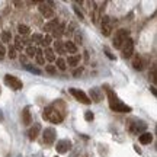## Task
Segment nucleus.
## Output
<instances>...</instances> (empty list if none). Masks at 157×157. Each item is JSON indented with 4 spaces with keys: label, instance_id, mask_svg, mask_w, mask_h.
I'll return each mask as SVG.
<instances>
[{
    "label": "nucleus",
    "instance_id": "obj_1",
    "mask_svg": "<svg viewBox=\"0 0 157 157\" xmlns=\"http://www.w3.org/2000/svg\"><path fill=\"white\" fill-rule=\"evenodd\" d=\"M106 95H108V101H109V106L112 111L115 112H122V113H128L132 111V108L128 106L127 103H124L122 101H119V98L115 95V92L112 89L106 87Z\"/></svg>",
    "mask_w": 157,
    "mask_h": 157
},
{
    "label": "nucleus",
    "instance_id": "obj_2",
    "mask_svg": "<svg viewBox=\"0 0 157 157\" xmlns=\"http://www.w3.org/2000/svg\"><path fill=\"white\" fill-rule=\"evenodd\" d=\"M42 118H44L45 121H50V122H52V124L61 122L63 118H64V112L60 111L58 102H56V103H52V105L45 108L44 112H42Z\"/></svg>",
    "mask_w": 157,
    "mask_h": 157
},
{
    "label": "nucleus",
    "instance_id": "obj_3",
    "mask_svg": "<svg viewBox=\"0 0 157 157\" xmlns=\"http://www.w3.org/2000/svg\"><path fill=\"white\" fill-rule=\"evenodd\" d=\"M129 38V31L127 29H119L115 32V36H113V47L118 48V50H121V47L122 44Z\"/></svg>",
    "mask_w": 157,
    "mask_h": 157
},
{
    "label": "nucleus",
    "instance_id": "obj_4",
    "mask_svg": "<svg viewBox=\"0 0 157 157\" xmlns=\"http://www.w3.org/2000/svg\"><path fill=\"white\" fill-rule=\"evenodd\" d=\"M5 83L6 86H9L13 90H21L23 87L22 80L19 77H16V76H12V74H6L5 76Z\"/></svg>",
    "mask_w": 157,
    "mask_h": 157
},
{
    "label": "nucleus",
    "instance_id": "obj_5",
    "mask_svg": "<svg viewBox=\"0 0 157 157\" xmlns=\"http://www.w3.org/2000/svg\"><path fill=\"white\" fill-rule=\"evenodd\" d=\"M121 51H122V56L125 58H129V57L134 54V41L131 38H128L121 47Z\"/></svg>",
    "mask_w": 157,
    "mask_h": 157
},
{
    "label": "nucleus",
    "instance_id": "obj_6",
    "mask_svg": "<svg viewBox=\"0 0 157 157\" xmlns=\"http://www.w3.org/2000/svg\"><path fill=\"white\" fill-rule=\"evenodd\" d=\"M70 93L77 99L78 102H82V103H84V105H89L90 103V99H89V96L84 93L83 90H80V89H74V87H71L70 89Z\"/></svg>",
    "mask_w": 157,
    "mask_h": 157
},
{
    "label": "nucleus",
    "instance_id": "obj_7",
    "mask_svg": "<svg viewBox=\"0 0 157 157\" xmlns=\"http://www.w3.org/2000/svg\"><path fill=\"white\" fill-rule=\"evenodd\" d=\"M56 137H57V132L54 128H45L44 129V134H42V138H44V143L47 146H51L54 144L56 141Z\"/></svg>",
    "mask_w": 157,
    "mask_h": 157
},
{
    "label": "nucleus",
    "instance_id": "obj_8",
    "mask_svg": "<svg viewBox=\"0 0 157 157\" xmlns=\"http://www.w3.org/2000/svg\"><path fill=\"white\" fill-rule=\"evenodd\" d=\"M102 19H103L102 21V34L105 35V36H109L113 28V21L109 16H103Z\"/></svg>",
    "mask_w": 157,
    "mask_h": 157
},
{
    "label": "nucleus",
    "instance_id": "obj_9",
    "mask_svg": "<svg viewBox=\"0 0 157 157\" xmlns=\"http://www.w3.org/2000/svg\"><path fill=\"white\" fill-rule=\"evenodd\" d=\"M146 129H147V124L144 122V121H137L135 124H131V125H129V131H131L132 134L141 135Z\"/></svg>",
    "mask_w": 157,
    "mask_h": 157
},
{
    "label": "nucleus",
    "instance_id": "obj_10",
    "mask_svg": "<svg viewBox=\"0 0 157 157\" xmlns=\"http://www.w3.org/2000/svg\"><path fill=\"white\" fill-rule=\"evenodd\" d=\"M70 147H71V141L70 140H60L57 143L56 150H57V153L63 154V153H67L70 150Z\"/></svg>",
    "mask_w": 157,
    "mask_h": 157
},
{
    "label": "nucleus",
    "instance_id": "obj_11",
    "mask_svg": "<svg viewBox=\"0 0 157 157\" xmlns=\"http://www.w3.org/2000/svg\"><path fill=\"white\" fill-rule=\"evenodd\" d=\"M39 12L42 13V16H45V19H50V17L54 16V10H52V7H50L48 3H41L39 5Z\"/></svg>",
    "mask_w": 157,
    "mask_h": 157
},
{
    "label": "nucleus",
    "instance_id": "obj_12",
    "mask_svg": "<svg viewBox=\"0 0 157 157\" xmlns=\"http://www.w3.org/2000/svg\"><path fill=\"white\" fill-rule=\"evenodd\" d=\"M101 102L102 101V90L98 89V87H93V89H90V102Z\"/></svg>",
    "mask_w": 157,
    "mask_h": 157
},
{
    "label": "nucleus",
    "instance_id": "obj_13",
    "mask_svg": "<svg viewBox=\"0 0 157 157\" xmlns=\"http://www.w3.org/2000/svg\"><path fill=\"white\" fill-rule=\"evenodd\" d=\"M39 131H41V125H39V124H34V127H32V128L28 131V138L34 141L35 138L38 137Z\"/></svg>",
    "mask_w": 157,
    "mask_h": 157
},
{
    "label": "nucleus",
    "instance_id": "obj_14",
    "mask_svg": "<svg viewBox=\"0 0 157 157\" xmlns=\"http://www.w3.org/2000/svg\"><path fill=\"white\" fill-rule=\"evenodd\" d=\"M22 122H23V125L32 124V117H31V112H29V106H26L22 111Z\"/></svg>",
    "mask_w": 157,
    "mask_h": 157
},
{
    "label": "nucleus",
    "instance_id": "obj_15",
    "mask_svg": "<svg viewBox=\"0 0 157 157\" xmlns=\"http://www.w3.org/2000/svg\"><path fill=\"white\" fill-rule=\"evenodd\" d=\"M132 67L135 68V70H143L144 68V63H143V58H141L138 54L137 56H134V58H132Z\"/></svg>",
    "mask_w": 157,
    "mask_h": 157
},
{
    "label": "nucleus",
    "instance_id": "obj_16",
    "mask_svg": "<svg viewBox=\"0 0 157 157\" xmlns=\"http://www.w3.org/2000/svg\"><path fill=\"white\" fill-rule=\"evenodd\" d=\"M138 140H140L141 144H150L153 141V135L150 132H143V134L138 137Z\"/></svg>",
    "mask_w": 157,
    "mask_h": 157
},
{
    "label": "nucleus",
    "instance_id": "obj_17",
    "mask_svg": "<svg viewBox=\"0 0 157 157\" xmlns=\"http://www.w3.org/2000/svg\"><path fill=\"white\" fill-rule=\"evenodd\" d=\"M64 51H67L70 54H76L77 52V47L71 41H67V42H64Z\"/></svg>",
    "mask_w": 157,
    "mask_h": 157
},
{
    "label": "nucleus",
    "instance_id": "obj_18",
    "mask_svg": "<svg viewBox=\"0 0 157 157\" xmlns=\"http://www.w3.org/2000/svg\"><path fill=\"white\" fill-rule=\"evenodd\" d=\"M58 26V21L57 19H54V21H51V22H48L47 25L44 26V31H48V32H52L54 29Z\"/></svg>",
    "mask_w": 157,
    "mask_h": 157
},
{
    "label": "nucleus",
    "instance_id": "obj_19",
    "mask_svg": "<svg viewBox=\"0 0 157 157\" xmlns=\"http://www.w3.org/2000/svg\"><path fill=\"white\" fill-rule=\"evenodd\" d=\"M78 63H80V56H71V57H68V60L66 64L71 66V67H76Z\"/></svg>",
    "mask_w": 157,
    "mask_h": 157
},
{
    "label": "nucleus",
    "instance_id": "obj_20",
    "mask_svg": "<svg viewBox=\"0 0 157 157\" xmlns=\"http://www.w3.org/2000/svg\"><path fill=\"white\" fill-rule=\"evenodd\" d=\"M45 58H47V60H48V61H56V56H54V51L51 50V48H47V50H45Z\"/></svg>",
    "mask_w": 157,
    "mask_h": 157
},
{
    "label": "nucleus",
    "instance_id": "obj_21",
    "mask_svg": "<svg viewBox=\"0 0 157 157\" xmlns=\"http://www.w3.org/2000/svg\"><path fill=\"white\" fill-rule=\"evenodd\" d=\"M25 68L28 70L29 73H32V74H36V76H39V74H42V71H41L39 68L34 67V66H31V64H25Z\"/></svg>",
    "mask_w": 157,
    "mask_h": 157
},
{
    "label": "nucleus",
    "instance_id": "obj_22",
    "mask_svg": "<svg viewBox=\"0 0 157 157\" xmlns=\"http://www.w3.org/2000/svg\"><path fill=\"white\" fill-rule=\"evenodd\" d=\"M57 67L60 68L61 71H64L66 68H67V64H66V60L64 58H57ZM56 67V68H57Z\"/></svg>",
    "mask_w": 157,
    "mask_h": 157
},
{
    "label": "nucleus",
    "instance_id": "obj_23",
    "mask_svg": "<svg viewBox=\"0 0 157 157\" xmlns=\"http://www.w3.org/2000/svg\"><path fill=\"white\" fill-rule=\"evenodd\" d=\"M63 29H64V26H63V25H58V26L52 31V35H54L56 38H60V36L63 35Z\"/></svg>",
    "mask_w": 157,
    "mask_h": 157
},
{
    "label": "nucleus",
    "instance_id": "obj_24",
    "mask_svg": "<svg viewBox=\"0 0 157 157\" xmlns=\"http://www.w3.org/2000/svg\"><path fill=\"white\" fill-rule=\"evenodd\" d=\"M54 47H56V51H58L60 54H64V45H63L61 41H56Z\"/></svg>",
    "mask_w": 157,
    "mask_h": 157
},
{
    "label": "nucleus",
    "instance_id": "obj_25",
    "mask_svg": "<svg viewBox=\"0 0 157 157\" xmlns=\"http://www.w3.org/2000/svg\"><path fill=\"white\" fill-rule=\"evenodd\" d=\"M17 31H19V34L21 35H26L29 32V28L26 26V25H22V23H21V25L17 26Z\"/></svg>",
    "mask_w": 157,
    "mask_h": 157
},
{
    "label": "nucleus",
    "instance_id": "obj_26",
    "mask_svg": "<svg viewBox=\"0 0 157 157\" xmlns=\"http://www.w3.org/2000/svg\"><path fill=\"white\" fill-rule=\"evenodd\" d=\"M35 56H36V63H38V64H44V57H42V51L41 50H36V54H35Z\"/></svg>",
    "mask_w": 157,
    "mask_h": 157
},
{
    "label": "nucleus",
    "instance_id": "obj_27",
    "mask_svg": "<svg viewBox=\"0 0 157 157\" xmlns=\"http://www.w3.org/2000/svg\"><path fill=\"white\" fill-rule=\"evenodd\" d=\"M41 44L44 47H48L51 44V35H45L44 38H41Z\"/></svg>",
    "mask_w": 157,
    "mask_h": 157
},
{
    "label": "nucleus",
    "instance_id": "obj_28",
    "mask_svg": "<svg viewBox=\"0 0 157 157\" xmlns=\"http://www.w3.org/2000/svg\"><path fill=\"white\" fill-rule=\"evenodd\" d=\"M93 118H95V115H93V112H92V111H86V112H84V119H86L87 122L93 121Z\"/></svg>",
    "mask_w": 157,
    "mask_h": 157
},
{
    "label": "nucleus",
    "instance_id": "obj_29",
    "mask_svg": "<svg viewBox=\"0 0 157 157\" xmlns=\"http://www.w3.org/2000/svg\"><path fill=\"white\" fill-rule=\"evenodd\" d=\"M35 54H36V48L35 47H28L26 48V56L28 57H34Z\"/></svg>",
    "mask_w": 157,
    "mask_h": 157
},
{
    "label": "nucleus",
    "instance_id": "obj_30",
    "mask_svg": "<svg viewBox=\"0 0 157 157\" xmlns=\"http://www.w3.org/2000/svg\"><path fill=\"white\" fill-rule=\"evenodd\" d=\"M45 71L47 73H50V74H56L57 73V68H56V66H45Z\"/></svg>",
    "mask_w": 157,
    "mask_h": 157
},
{
    "label": "nucleus",
    "instance_id": "obj_31",
    "mask_svg": "<svg viewBox=\"0 0 157 157\" xmlns=\"http://www.w3.org/2000/svg\"><path fill=\"white\" fill-rule=\"evenodd\" d=\"M10 38H12V35L9 34L7 31H5V32L2 34V41H3V42H9V41H10Z\"/></svg>",
    "mask_w": 157,
    "mask_h": 157
},
{
    "label": "nucleus",
    "instance_id": "obj_32",
    "mask_svg": "<svg viewBox=\"0 0 157 157\" xmlns=\"http://www.w3.org/2000/svg\"><path fill=\"white\" fill-rule=\"evenodd\" d=\"M7 56L10 57L12 60H13V58H16V51H15V48H13V47H10V48H9V51H7Z\"/></svg>",
    "mask_w": 157,
    "mask_h": 157
},
{
    "label": "nucleus",
    "instance_id": "obj_33",
    "mask_svg": "<svg viewBox=\"0 0 157 157\" xmlns=\"http://www.w3.org/2000/svg\"><path fill=\"white\" fill-rule=\"evenodd\" d=\"M82 73H83V67H78V68H76V70H74L73 76H74V77H78Z\"/></svg>",
    "mask_w": 157,
    "mask_h": 157
},
{
    "label": "nucleus",
    "instance_id": "obj_34",
    "mask_svg": "<svg viewBox=\"0 0 157 157\" xmlns=\"http://www.w3.org/2000/svg\"><path fill=\"white\" fill-rule=\"evenodd\" d=\"M73 9H74V12H76V15H77V16H78V19H84V16H83V13H82V12L78 10V7H76V6H74Z\"/></svg>",
    "mask_w": 157,
    "mask_h": 157
},
{
    "label": "nucleus",
    "instance_id": "obj_35",
    "mask_svg": "<svg viewBox=\"0 0 157 157\" xmlns=\"http://www.w3.org/2000/svg\"><path fill=\"white\" fill-rule=\"evenodd\" d=\"M5 47H3V44H0V60H2V58H3V57H5Z\"/></svg>",
    "mask_w": 157,
    "mask_h": 157
},
{
    "label": "nucleus",
    "instance_id": "obj_36",
    "mask_svg": "<svg viewBox=\"0 0 157 157\" xmlns=\"http://www.w3.org/2000/svg\"><path fill=\"white\" fill-rule=\"evenodd\" d=\"M105 52H106V56H108V57H109V58H111V60H113V58H115V57H113V56H112V54H111V52H109V51H108V50H106V48H105Z\"/></svg>",
    "mask_w": 157,
    "mask_h": 157
},
{
    "label": "nucleus",
    "instance_id": "obj_37",
    "mask_svg": "<svg viewBox=\"0 0 157 157\" xmlns=\"http://www.w3.org/2000/svg\"><path fill=\"white\" fill-rule=\"evenodd\" d=\"M38 39H41L39 35H34V36H32V41H38Z\"/></svg>",
    "mask_w": 157,
    "mask_h": 157
},
{
    "label": "nucleus",
    "instance_id": "obj_38",
    "mask_svg": "<svg viewBox=\"0 0 157 157\" xmlns=\"http://www.w3.org/2000/svg\"><path fill=\"white\" fill-rule=\"evenodd\" d=\"M26 61V57L25 56H21V63H25Z\"/></svg>",
    "mask_w": 157,
    "mask_h": 157
},
{
    "label": "nucleus",
    "instance_id": "obj_39",
    "mask_svg": "<svg viewBox=\"0 0 157 157\" xmlns=\"http://www.w3.org/2000/svg\"><path fill=\"white\" fill-rule=\"evenodd\" d=\"M3 119H5V117H3V112H2V111H0V122H2V121H3Z\"/></svg>",
    "mask_w": 157,
    "mask_h": 157
},
{
    "label": "nucleus",
    "instance_id": "obj_40",
    "mask_svg": "<svg viewBox=\"0 0 157 157\" xmlns=\"http://www.w3.org/2000/svg\"><path fill=\"white\" fill-rule=\"evenodd\" d=\"M135 147V151H137V153H138V154H140V153H141V150H140V148H138V147H137V146H134Z\"/></svg>",
    "mask_w": 157,
    "mask_h": 157
},
{
    "label": "nucleus",
    "instance_id": "obj_41",
    "mask_svg": "<svg viewBox=\"0 0 157 157\" xmlns=\"http://www.w3.org/2000/svg\"><path fill=\"white\" fill-rule=\"evenodd\" d=\"M56 157H58V156H56Z\"/></svg>",
    "mask_w": 157,
    "mask_h": 157
},
{
    "label": "nucleus",
    "instance_id": "obj_42",
    "mask_svg": "<svg viewBox=\"0 0 157 157\" xmlns=\"http://www.w3.org/2000/svg\"><path fill=\"white\" fill-rule=\"evenodd\" d=\"M19 157H21V156H19Z\"/></svg>",
    "mask_w": 157,
    "mask_h": 157
}]
</instances>
